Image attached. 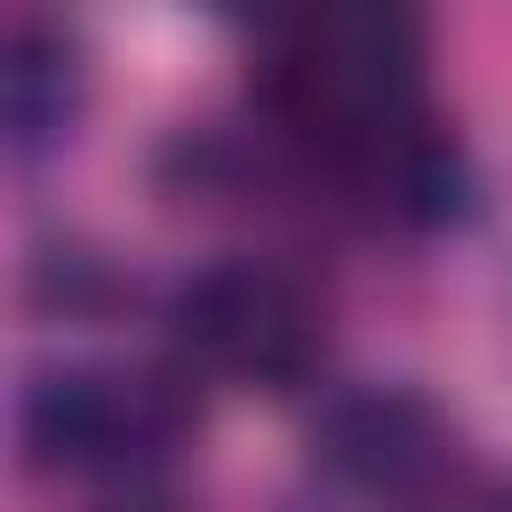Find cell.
Here are the masks:
<instances>
[{"label":"cell","instance_id":"obj_5","mask_svg":"<svg viewBox=\"0 0 512 512\" xmlns=\"http://www.w3.org/2000/svg\"><path fill=\"white\" fill-rule=\"evenodd\" d=\"M80 96H88V64H80V40L24 16L0 48V120H8V152H48L72 136L80 120Z\"/></svg>","mask_w":512,"mask_h":512},{"label":"cell","instance_id":"obj_4","mask_svg":"<svg viewBox=\"0 0 512 512\" xmlns=\"http://www.w3.org/2000/svg\"><path fill=\"white\" fill-rule=\"evenodd\" d=\"M312 448L344 488H360L376 504H400V512L456 464V440H448L440 408L408 384H368V392L328 400V416L312 424Z\"/></svg>","mask_w":512,"mask_h":512},{"label":"cell","instance_id":"obj_7","mask_svg":"<svg viewBox=\"0 0 512 512\" xmlns=\"http://www.w3.org/2000/svg\"><path fill=\"white\" fill-rule=\"evenodd\" d=\"M112 512H176V504H160V496H128V504H112Z\"/></svg>","mask_w":512,"mask_h":512},{"label":"cell","instance_id":"obj_2","mask_svg":"<svg viewBox=\"0 0 512 512\" xmlns=\"http://www.w3.org/2000/svg\"><path fill=\"white\" fill-rule=\"evenodd\" d=\"M176 344L200 376H224L240 392H288L320 368V304L288 264L224 256L200 264L176 288Z\"/></svg>","mask_w":512,"mask_h":512},{"label":"cell","instance_id":"obj_1","mask_svg":"<svg viewBox=\"0 0 512 512\" xmlns=\"http://www.w3.org/2000/svg\"><path fill=\"white\" fill-rule=\"evenodd\" d=\"M264 96L328 168L424 120V24L392 0L304 8L272 32Z\"/></svg>","mask_w":512,"mask_h":512},{"label":"cell","instance_id":"obj_3","mask_svg":"<svg viewBox=\"0 0 512 512\" xmlns=\"http://www.w3.org/2000/svg\"><path fill=\"white\" fill-rule=\"evenodd\" d=\"M184 440V392L152 368H56L24 392V448L48 472H144Z\"/></svg>","mask_w":512,"mask_h":512},{"label":"cell","instance_id":"obj_6","mask_svg":"<svg viewBox=\"0 0 512 512\" xmlns=\"http://www.w3.org/2000/svg\"><path fill=\"white\" fill-rule=\"evenodd\" d=\"M408 512H512V480H504V472H480V464L456 456Z\"/></svg>","mask_w":512,"mask_h":512}]
</instances>
